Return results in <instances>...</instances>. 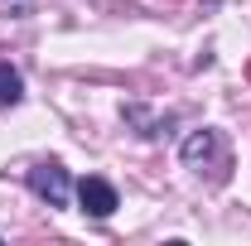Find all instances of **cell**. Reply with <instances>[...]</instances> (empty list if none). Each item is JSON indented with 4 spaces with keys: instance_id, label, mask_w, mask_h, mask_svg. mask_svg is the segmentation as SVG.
<instances>
[{
    "instance_id": "6da1fadb",
    "label": "cell",
    "mask_w": 251,
    "mask_h": 246,
    "mask_svg": "<svg viewBox=\"0 0 251 246\" xmlns=\"http://www.w3.org/2000/svg\"><path fill=\"white\" fill-rule=\"evenodd\" d=\"M184 164L198 169V174L208 169V174L222 184V179H227V145H222V135L218 130H193V135L184 140Z\"/></svg>"
},
{
    "instance_id": "7a4b0ae2",
    "label": "cell",
    "mask_w": 251,
    "mask_h": 246,
    "mask_svg": "<svg viewBox=\"0 0 251 246\" xmlns=\"http://www.w3.org/2000/svg\"><path fill=\"white\" fill-rule=\"evenodd\" d=\"M29 188L49 203V208H68V193H73V184H68V169H63L58 159H49V164H34L29 169Z\"/></svg>"
},
{
    "instance_id": "3957f363",
    "label": "cell",
    "mask_w": 251,
    "mask_h": 246,
    "mask_svg": "<svg viewBox=\"0 0 251 246\" xmlns=\"http://www.w3.org/2000/svg\"><path fill=\"white\" fill-rule=\"evenodd\" d=\"M77 203H82V213H92V217H111L116 213V188L106 179H82L77 184Z\"/></svg>"
},
{
    "instance_id": "277c9868",
    "label": "cell",
    "mask_w": 251,
    "mask_h": 246,
    "mask_svg": "<svg viewBox=\"0 0 251 246\" xmlns=\"http://www.w3.org/2000/svg\"><path fill=\"white\" fill-rule=\"evenodd\" d=\"M25 97V82H20V73L10 68V63H0V106H15Z\"/></svg>"
},
{
    "instance_id": "5b68a950",
    "label": "cell",
    "mask_w": 251,
    "mask_h": 246,
    "mask_svg": "<svg viewBox=\"0 0 251 246\" xmlns=\"http://www.w3.org/2000/svg\"><path fill=\"white\" fill-rule=\"evenodd\" d=\"M247 82H251V63H247Z\"/></svg>"
},
{
    "instance_id": "8992f818",
    "label": "cell",
    "mask_w": 251,
    "mask_h": 246,
    "mask_svg": "<svg viewBox=\"0 0 251 246\" xmlns=\"http://www.w3.org/2000/svg\"><path fill=\"white\" fill-rule=\"evenodd\" d=\"M169 5H174V0H169Z\"/></svg>"
}]
</instances>
